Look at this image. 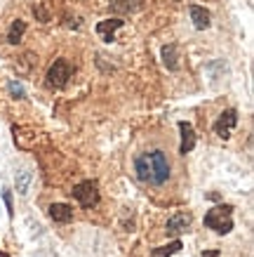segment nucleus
Returning a JSON list of instances; mask_svg holds the SVG:
<instances>
[{
    "label": "nucleus",
    "instance_id": "nucleus-5",
    "mask_svg": "<svg viewBox=\"0 0 254 257\" xmlns=\"http://www.w3.org/2000/svg\"><path fill=\"white\" fill-rule=\"evenodd\" d=\"M235 125H238V109H226L221 111V116L214 120V135L216 137H221V140H228L235 130Z\"/></svg>",
    "mask_w": 254,
    "mask_h": 257
},
{
    "label": "nucleus",
    "instance_id": "nucleus-11",
    "mask_svg": "<svg viewBox=\"0 0 254 257\" xmlns=\"http://www.w3.org/2000/svg\"><path fill=\"white\" fill-rule=\"evenodd\" d=\"M179 47L174 45V43H169V45H165L160 50V57H162V64L167 66L169 71H177L179 69Z\"/></svg>",
    "mask_w": 254,
    "mask_h": 257
},
{
    "label": "nucleus",
    "instance_id": "nucleus-9",
    "mask_svg": "<svg viewBox=\"0 0 254 257\" xmlns=\"http://www.w3.org/2000/svg\"><path fill=\"white\" fill-rule=\"evenodd\" d=\"M188 15H191V22H193V26H195L198 31L209 29V24H212V15H209L205 8H200V5H188Z\"/></svg>",
    "mask_w": 254,
    "mask_h": 257
},
{
    "label": "nucleus",
    "instance_id": "nucleus-3",
    "mask_svg": "<svg viewBox=\"0 0 254 257\" xmlns=\"http://www.w3.org/2000/svg\"><path fill=\"white\" fill-rule=\"evenodd\" d=\"M71 196L76 198L80 205H83L85 210H92L101 203V191H99V182L97 179H83V182H78Z\"/></svg>",
    "mask_w": 254,
    "mask_h": 257
},
{
    "label": "nucleus",
    "instance_id": "nucleus-1",
    "mask_svg": "<svg viewBox=\"0 0 254 257\" xmlns=\"http://www.w3.org/2000/svg\"><path fill=\"white\" fill-rule=\"evenodd\" d=\"M134 177L146 187H165L172 177V161L165 149H148L134 156Z\"/></svg>",
    "mask_w": 254,
    "mask_h": 257
},
{
    "label": "nucleus",
    "instance_id": "nucleus-13",
    "mask_svg": "<svg viewBox=\"0 0 254 257\" xmlns=\"http://www.w3.org/2000/svg\"><path fill=\"white\" fill-rule=\"evenodd\" d=\"M31 182H33V172L31 170H19L15 177V184H17V191L22 196L29 194V189H31Z\"/></svg>",
    "mask_w": 254,
    "mask_h": 257
},
{
    "label": "nucleus",
    "instance_id": "nucleus-2",
    "mask_svg": "<svg viewBox=\"0 0 254 257\" xmlns=\"http://www.w3.org/2000/svg\"><path fill=\"white\" fill-rule=\"evenodd\" d=\"M205 226L212 229L214 234L226 236L233 231V205L228 203H221V205H214L205 212Z\"/></svg>",
    "mask_w": 254,
    "mask_h": 257
},
{
    "label": "nucleus",
    "instance_id": "nucleus-15",
    "mask_svg": "<svg viewBox=\"0 0 254 257\" xmlns=\"http://www.w3.org/2000/svg\"><path fill=\"white\" fill-rule=\"evenodd\" d=\"M8 90H10V94H12L15 99H26V90H24L22 83H17V80H10V83H8Z\"/></svg>",
    "mask_w": 254,
    "mask_h": 257
},
{
    "label": "nucleus",
    "instance_id": "nucleus-6",
    "mask_svg": "<svg viewBox=\"0 0 254 257\" xmlns=\"http://www.w3.org/2000/svg\"><path fill=\"white\" fill-rule=\"evenodd\" d=\"M191 222H193V215H191V212H177V215H172V217L167 219L165 231H167V236H174V238H177L179 234L188 231Z\"/></svg>",
    "mask_w": 254,
    "mask_h": 257
},
{
    "label": "nucleus",
    "instance_id": "nucleus-7",
    "mask_svg": "<svg viewBox=\"0 0 254 257\" xmlns=\"http://www.w3.org/2000/svg\"><path fill=\"white\" fill-rule=\"evenodd\" d=\"M179 133H181V144H179V154L186 156V154H191L193 149H195V130H193L191 123H186V120H179Z\"/></svg>",
    "mask_w": 254,
    "mask_h": 257
},
{
    "label": "nucleus",
    "instance_id": "nucleus-12",
    "mask_svg": "<svg viewBox=\"0 0 254 257\" xmlns=\"http://www.w3.org/2000/svg\"><path fill=\"white\" fill-rule=\"evenodd\" d=\"M24 33H26V22H22V19H15L12 22V26H10L8 31V43L10 45H19L24 38Z\"/></svg>",
    "mask_w": 254,
    "mask_h": 257
},
{
    "label": "nucleus",
    "instance_id": "nucleus-10",
    "mask_svg": "<svg viewBox=\"0 0 254 257\" xmlns=\"http://www.w3.org/2000/svg\"><path fill=\"white\" fill-rule=\"evenodd\" d=\"M50 217L57 222V224H69L73 219V208L69 203H52L50 205Z\"/></svg>",
    "mask_w": 254,
    "mask_h": 257
},
{
    "label": "nucleus",
    "instance_id": "nucleus-4",
    "mask_svg": "<svg viewBox=\"0 0 254 257\" xmlns=\"http://www.w3.org/2000/svg\"><path fill=\"white\" fill-rule=\"evenodd\" d=\"M71 76H73V64L69 62V59H57V62L50 66V71H47V76H45V83L47 87H54V90H62V87L69 85V80Z\"/></svg>",
    "mask_w": 254,
    "mask_h": 257
},
{
    "label": "nucleus",
    "instance_id": "nucleus-16",
    "mask_svg": "<svg viewBox=\"0 0 254 257\" xmlns=\"http://www.w3.org/2000/svg\"><path fill=\"white\" fill-rule=\"evenodd\" d=\"M3 198H5V205H8V215L12 217L15 210H12V191H3Z\"/></svg>",
    "mask_w": 254,
    "mask_h": 257
},
{
    "label": "nucleus",
    "instance_id": "nucleus-17",
    "mask_svg": "<svg viewBox=\"0 0 254 257\" xmlns=\"http://www.w3.org/2000/svg\"><path fill=\"white\" fill-rule=\"evenodd\" d=\"M202 257H221V250H216V248H212V250H202Z\"/></svg>",
    "mask_w": 254,
    "mask_h": 257
},
{
    "label": "nucleus",
    "instance_id": "nucleus-14",
    "mask_svg": "<svg viewBox=\"0 0 254 257\" xmlns=\"http://www.w3.org/2000/svg\"><path fill=\"white\" fill-rule=\"evenodd\" d=\"M181 248H184V245H181V241H179V238H174V241L167 243V245H160V248H155L153 255H155V257H172L174 252H179Z\"/></svg>",
    "mask_w": 254,
    "mask_h": 257
},
{
    "label": "nucleus",
    "instance_id": "nucleus-8",
    "mask_svg": "<svg viewBox=\"0 0 254 257\" xmlns=\"http://www.w3.org/2000/svg\"><path fill=\"white\" fill-rule=\"evenodd\" d=\"M123 19H104V22L97 24V33H99V38L104 43H113L116 40V31L118 29H123Z\"/></svg>",
    "mask_w": 254,
    "mask_h": 257
}]
</instances>
